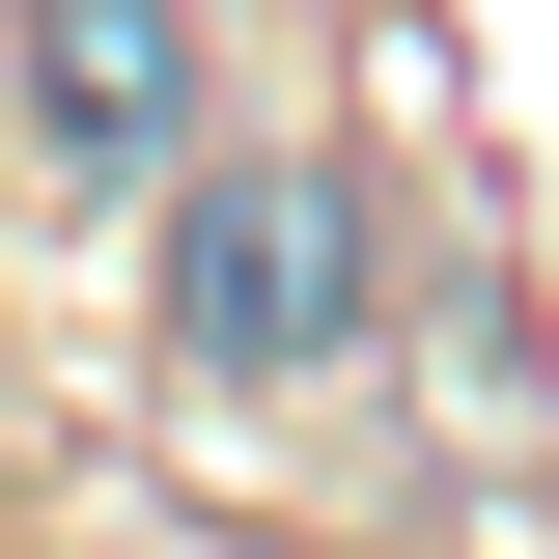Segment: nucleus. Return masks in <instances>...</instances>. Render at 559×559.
Returning a JSON list of instances; mask_svg holds the SVG:
<instances>
[{"label": "nucleus", "mask_w": 559, "mask_h": 559, "mask_svg": "<svg viewBox=\"0 0 559 559\" xmlns=\"http://www.w3.org/2000/svg\"><path fill=\"white\" fill-rule=\"evenodd\" d=\"M364 308H392V224L336 140H252L168 197V364L197 392H308V364H364Z\"/></svg>", "instance_id": "nucleus-1"}, {"label": "nucleus", "mask_w": 559, "mask_h": 559, "mask_svg": "<svg viewBox=\"0 0 559 559\" xmlns=\"http://www.w3.org/2000/svg\"><path fill=\"white\" fill-rule=\"evenodd\" d=\"M28 140L57 168H168L197 140V0H28Z\"/></svg>", "instance_id": "nucleus-2"}]
</instances>
